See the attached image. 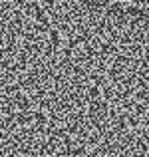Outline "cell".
Returning <instances> with one entry per match:
<instances>
[{"instance_id": "obj_1", "label": "cell", "mask_w": 149, "mask_h": 157, "mask_svg": "<svg viewBox=\"0 0 149 157\" xmlns=\"http://www.w3.org/2000/svg\"><path fill=\"white\" fill-rule=\"evenodd\" d=\"M2 157H149V0H2Z\"/></svg>"}]
</instances>
